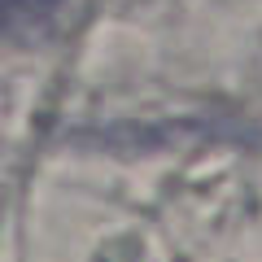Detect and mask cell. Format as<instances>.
<instances>
[{
	"label": "cell",
	"instance_id": "obj_1",
	"mask_svg": "<svg viewBox=\"0 0 262 262\" xmlns=\"http://www.w3.org/2000/svg\"><path fill=\"white\" fill-rule=\"evenodd\" d=\"M57 5H61V0H5L13 35H39V31L53 22Z\"/></svg>",
	"mask_w": 262,
	"mask_h": 262
}]
</instances>
